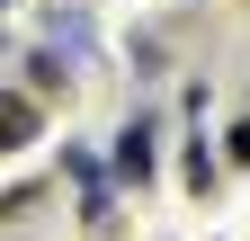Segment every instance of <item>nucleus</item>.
<instances>
[{"label":"nucleus","instance_id":"1","mask_svg":"<svg viewBox=\"0 0 250 241\" xmlns=\"http://www.w3.org/2000/svg\"><path fill=\"white\" fill-rule=\"evenodd\" d=\"M62 170L81 179V223H89V232H116V188H107V170L89 161V152H62Z\"/></svg>","mask_w":250,"mask_h":241},{"label":"nucleus","instance_id":"2","mask_svg":"<svg viewBox=\"0 0 250 241\" xmlns=\"http://www.w3.org/2000/svg\"><path fill=\"white\" fill-rule=\"evenodd\" d=\"M45 54H54V63H89V54H99L89 18H81V9H54V18H45Z\"/></svg>","mask_w":250,"mask_h":241},{"label":"nucleus","instance_id":"3","mask_svg":"<svg viewBox=\"0 0 250 241\" xmlns=\"http://www.w3.org/2000/svg\"><path fill=\"white\" fill-rule=\"evenodd\" d=\"M36 125H45V116H36V99L0 89V161H9V152H27V143H36Z\"/></svg>","mask_w":250,"mask_h":241},{"label":"nucleus","instance_id":"4","mask_svg":"<svg viewBox=\"0 0 250 241\" xmlns=\"http://www.w3.org/2000/svg\"><path fill=\"white\" fill-rule=\"evenodd\" d=\"M116 179H125V188H143V179H152V125H143V116L116 134Z\"/></svg>","mask_w":250,"mask_h":241},{"label":"nucleus","instance_id":"5","mask_svg":"<svg viewBox=\"0 0 250 241\" xmlns=\"http://www.w3.org/2000/svg\"><path fill=\"white\" fill-rule=\"evenodd\" d=\"M179 179H188V197H206V188H214V152H206L197 134H188V161H179Z\"/></svg>","mask_w":250,"mask_h":241},{"label":"nucleus","instance_id":"6","mask_svg":"<svg viewBox=\"0 0 250 241\" xmlns=\"http://www.w3.org/2000/svg\"><path fill=\"white\" fill-rule=\"evenodd\" d=\"M224 152H232V161H250V116H241V125L224 134Z\"/></svg>","mask_w":250,"mask_h":241},{"label":"nucleus","instance_id":"7","mask_svg":"<svg viewBox=\"0 0 250 241\" xmlns=\"http://www.w3.org/2000/svg\"><path fill=\"white\" fill-rule=\"evenodd\" d=\"M0 9H9V0H0Z\"/></svg>","mask_w":250,"mask_h":241}]
</instances>
